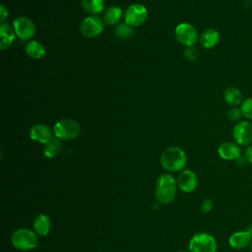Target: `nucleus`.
<instances>
[{
  "label": "nucleus",
  "instance_id": "obj_1",
  "mask_svg": "<svg viewBox=\"0 0 252 252\" xmlns=\"http://www.w3.org/2000/svg\"><path fill=\"white\" fill-rule=\"evenodd\" d=\"M177 188V182L173 175L162 173L156 181L155 197L160 204H169L174 200Z\"/></svg>",
  "mask_w": 252,
  "mask_h": 252
},
{
  "label": "nucleus",
  "instance_id": "obj_2",
  "mask_svg": "<svg viewBox=\"0 0 252 252\" xmlns=\"http://www.w3.org/2000/svg\"><path fill=\"white\" fill-rule=\"evenodd\" d=\"M187 162L185 152L179 147H169L165 149L160 156V164L168 172L181 171Z\"/></svg>",
  "mask_w": 252,
  "mask_h": 252
},
{
  "label": "nucleus",
  "instance_id": "obj_3",
  "mask_svg": "<svg viewBox=\"0 0 252 252\" xmlns=\"http://www.w3.org/2000/svg\"><path fill=\"white\" fill-rule=\"evenodd\" d=\"M11 243L18 250L29 251L38 246V236L33 230L28 227H21L12 233Z\"/></svg>",
  "mask_w": 252,
  "mask_h": 252
},
{
  "label": "nucleus",
  "instance_id": "obj_4",
  "mask_svg": "<svg viewBox=\"0 0 252 252\" xmlns=\"http://www.w3.org/2000/svg\"><path fill=\"white\" fill-rule=\"evenodd\" d=\"M53 133L56 138L63 141L73 140L77 138L81 133V126L80 124L71 118H64L58 120L54 127Z\"/></svg>",
  "mask_w": 252,
  "mask_h": 252
},
{
  "label": "nucleus",
  "instance_id": "obj_5",
  "mask_svg": "<svg viewBox=\"0 0 252 252\" xmlns=\"http://www.w3.org/2000/svg\"><path fill=\"white\" fill-rule=\"evenodd\" d=\"M189 252H216L218 243L216 238L208 232H198L189 241Z\"/></svg>",
  "mask_w": 252,
  "mask_h": 252
},
{
  "label": "nucleus",
  "instance_id": "obj_6",
  "mask_svg": "<svg viewBox=\"0 0 252 252\" xmlns=\"http://www.w3.org/2000/svg\"><path fill=\"white\" fill-rule=\"evenodd\" d=\"M175 37L177 41L187 47L194 46L199 39L196 28L189 23H181L175 28Z\"/></svg>",
  "mask_w": 252,
  "mask_h": 252
},
{
  "label": "nucleus",
  "instance_id": "obj_7",
  "mask_svg": "<svg viewBox=\"0 0 252 252\" xmlns=\"http://www.w3.org/2000/svg\"><path fill=\"white\" fill-rule=\"evenodd\" d=\"M147 18L148 10L144 5L140 3H134L129 5L124 13L125 23H127L129 26L133 28L139 27L142 24H144Z\"/></svg>",
  "mask_w": 252,
  "mask_h": 252
},
{
  "label": "nucleus",
  "instance_id": "obj_8",
  "mask_svg": "<svg viewBox=\"0 0 252 252\" xmlns=\"http://www.w3.org/2000/svg\"><path fill=\"white\" fill-rule=\"evenodd\" d=\"M103 31V21L97 17L91 15L85 18L80 24V32L87 38H94L99 35Z\"/></svg>",
  "mask_w": 252,
  "mask_h": 252
},
{
  "label": "nucleus",
  "instance_id": "obj_9",
  "mask_svg": "<svg viewBox=\"0 0 252 252\" xmlns=\"http://www.w3.org/2000/svg\"><path fill=\"white\" fill-rule=\"evenodd\" d=\"M13 29L16 35L22 40H28L32 38L35 32L34 23L28 17L21 16L14 20Z\"/></svg>",
  "mask_w": 252,
  "mask_h": 252
},
{
  "label": "nucleus",
  "instance_id": "obj_10",
  "mask_svg": "<svg viewBox=\"0 0 252 252\" xmlns=\"http://www.w3.org/2000/svg\"><path fill=\"white\" fill-rule=\"evenodd\" d=\"M232 138L238 146H249L252 142V124L248 121H238L232 130Z\"/></svg>",
  "mask_w": 252,
  "mask_h": 252
},
{
  "label": "nucleus",
  "instance_id": "obj_11",
  "mask_svg": "<svg viewBox=\"0 0 252 252\" xmlns=\"http://www.w3.org/2000/svg\"><path fill=\"white\" fill-rule=\"evenodd\" d=\"M177 187L184 193H191L196 190L198 186V177L196 173L190 169L180 171L176 178Z\"/></svg>",
  "mask_w": 252,
  "mask_h": 252
},
{
  "label": "nucleus",
  "instance_id": "obj_12",
  "mask_svg": "<svg viewBox=\"0 0 252 252\" xmlns=\"http://www.w3.org/2000/svg\"><path fill=\"white\" fill-rule=\"evenodd\" d=\"M53 135L54 133L45 124L37 123L32 126V128L30 129V138L32 141L43 145L49 143L54 138Z\"/></svg>",
  "mask_w": 252,
  "mask_h": 252
},
{
  "label": "nucleus",
  "instance_id": "obj_13",
  "mask_svg": "<svg viewBox=\"0 0 252 252\" xmlns=\"http://www.w3.org/2000/svg\"><path fill=\"white\" fill-rule=\"evenodd\" d=\"M252 234L246 230H238L231 233L228 237V244L232 249L241 250L251 244Z\"/></svg>",
  "mask_w": 252,
  "mask_h": 252
},
{
  "label": "nucleus",
  "instance_id": "obj_14",
  "mask_svg": "<svg viewBox=\"0 0 252 252\" xmlns=\"http://www.w3.org/2000/svg\"><path fill=\"white\" fill-rule=\"evenodd\" d=\"M218 154L224 160H236L241 156V150L236 143L223 142L219 146Z\"/></svg>",
  "mask_w": 252,
  "mask_h": 252
},
{
  "label": "nucleus",
  "instance_id": "obj_15",
  "mask_svg": "<svg viewBox=\"0 0 252 252\" xmlns=\"http://www.w3.org/2000/svg\"><path fill=\"white\" fill-rule=\"evenodd\" d=\"M51 228V221L47 215L38 214L34 217L32 221V230L37 234L38 237L46 236Z\"/></svg>",
  "mask_w": 252,
  "mask_h": 252
},
{
  "label": "nucleus",
  "instance_id": "obj_16",
  "mask_svg": "<svg viewBox=\"0 0 252 252\" xmlns=\"http://www.w3.org/2000/svg\"><path fill=\"white\" fill-rule=\"evenodd\" d=\"M0 37H1V42H0V48L1 50H5L9 48L12 43L15 40L16 37V32L8 23H1L0 24Z\"/></svg>",
  "mask_w": 252,
  "mask_h": 252
},
{
  "label": "nucleus",
  "instance_id": "obj_17",
  "mask_svg": "<svg viewBox=\"0 0 252 252\" xmlns=\"http://www.w3.org/2000/svg\"><path fill=\"white\" fill-rule=\"evenodd\" d=\"M220 40V33L215 29H207L199 35V41L201 45L206 49L215 47Z\"/></svg>",
  "mask_w": 252,
  "mask_h": 252
},
{
  "label": "nucleus",
  "instance_id": "obj_18",
  "mask_svg": "<svg viewBox=\"0 0 252 252\" xmlns=\"http://www.w3.org/2000/svg\"><path fill=\"white\" fill-rule=\"evenodd\" d=\"M25 51L32 59H41L45 55V48L38 40H30L25 45Z\"/></svg>",
  "mask_w": 252,
  "mask_h": 252
},
{
  "label": "nucleus",
  "instance_id": "obj_19",
  "mask_svg": "<svg viewBox=\"0 0 252 252\" xmlns=\"http://www.w3.org/2000/svg\"><path fill=\"white\" fill-rule=\"evenodd\" d=\"M225 102L230 106H237L242 102V94L236 87H228L223 93Z\"/></svg>",
  "mask_w": 252,
  "mask_h": 252
},
{
  "label": "nucleus",
  "instance_id": "obj_20",
  "mask_svg": "<svg viewBox=\"0 0 252 252\" xmlns=\"http://www.w3.org/2000/svg\"><path fill=\"white\" fill-rule=\"evenodd\" d=\"M122 17V10L118 6H110L103 15V23L108 26L117 24Z\"/></svg>",
  "mask_w": 252,
  "mask_h": 252
},
{
  "label": "nucleus",
  "instance_id": "obj_21",
  "mask_svg": "<svg viewBox=\"0 0 252 252\" xmlns=\"http://www.w3.org/2000/svg\"><path fill=\"white\" fill-rule=\"evenodd\" d=\"M84 10L94 16L101 13L104 8V0H81Z\"/></svg>",
  "mask_w": 252,
  "mask_h": 252
},
{
  "label": "nucleus",
  "instance_id": "obj_22",
  "mask_svg": "<svg viewBox=\"0 0 252 252\" xmlns=\"http://www.w3.org/2000/svg\"><path fill=\"white\" fill-rule=\"evenodd\" d=\"M61 151V140L53 138L49 143L43 146V156L47 158H55Z\"/></svg>",
  "mask_w": 252,
  "mask_h": 252
},
{
  "label": "nucleus",
  "instance_id": "obj_23",
  "mask_svg": "<svg viewBox=\"0 0 252 252\" xmlns=\"http://www.w3.org/2000/svg\"><path fill=\"white\" fill-rule=\"evenodd\" d=\"M114 32L117 37L121 39H128L134 34V29L127 23H120L116 26Z\"/></svg>",
  "mask_w": 252,
  "mask_h": 252
},
{
  "label": "nucleus",
  "instance_id": "obj_24",
  "mask_svg": "<svg viewBox=\"0 0 252 252\" xmlns=\"http://www.w3.org/2000/svg\"><path fill=\"white\" fill-rule=\"evenodd\" d=\"M240 110L242 116L249 120H252V97H247L242 100L240 104Z\"/></svg>",
  "mask_w": 252,
  "mask_h": 252
},
{
  "label": "nucleus",
  "instance_id": "obj_25",
  "mask_svg": "<svg viewBox=\"0 0 252 252\" xmlns=\"http://www.w3.org/2000/svg\"><path fill=\"white\" fill-rule=\"evenodd\" d=\"M241 116H242V113H241L240 107H237V106H231L226 112V117L231 122H238Z\"/></svg>",
  "mask_w": 252,
  "mask_h": 252
},
{
  "label": "nucleus",
  "instance_id": "obj_26",
  "mask_svg": "<svg viewBox=\"0 0 252 252\" xmlns=\"http://www.w3.org/2000/svg\"><path fill=\"white\" fill-rule=\"evenodd\" d=\"M184 56L185 58L190 61V62H194L197 60L198 58V51L197 49L194 47V46H190V47H187L184 51Z\"/></svg>",
  "mask_w": 252,
  "mask_h": 252
},
{
  "label": "nucleus",
  "instance_id": "obj_27",
  "mask_svg": "<svg viewBox=\"0 0 252 252\" xmlns=\"http://www.w3.org/2000/svg\"><path fill=\"white\" fill-rule=\"evenodd\" d=\"M214 207V203L211 199H205L202 201L201 203V206H200V209H201V212L204 213V214H208L212 211Z\"/></svg>",
  "mask_w": 252,
  "mask_h": 252
},
{
  "label": "nucleus",
  "instance_id": "obj_28",
  "mask_svg": "<svg viewBox=\"0 0 252 252\" xmlns=\"http://www.w3.org/2000/svg\"><path fill=\"white\" fill-rule=\"evenodd\" d=\"M244 157L248 163L252 164V145H249L244 150Z\"/></svg>",
  "mask_w": 252,
  "mask_h": 252
},
{
  "label": "nucleus",
  "instance_id": "obj_29",
  "mask_svg": "<svg viewBox=\"0 0 252 252\" xmlns=\"http://www.w3.org/2000/svg\"><path fill=\"white\" fill-rule=\"evenodd\" d=\"M7 17H8V10L3 4H1V6H0V22L4 23L5 20L7 19Z\"/></svg>",
  "mask_w": 252,
  "mask_h": 252
},
{
  "label": "nucleus",
  "instance_id": "obj_30",
  "mask_svg": "<svg viewBox=\"0 0 252 252\" xmlns=\"http://www.w3.org/2000/svg\"><path fill=\"white\" fill-rule=\"evenodd\" d=\"M236 163H237V165H239V166H245V164L247 163V160H246V158H245V157L243 156H240L236 160Z\"/></svg>",
  "mask_w": 252,
  "mask_h": 252
},
{
  "label": "nucleus",
  "instance_id": "obj_31",
  "mask_svg": "<svg viewBox=\"0 0 252 252\" xmlns=\"http://www.w3.org/2000/svg\"><path fill=\"white\" fill-rule=\"evenodd\" d=\"M247 230L252 234V224H251V225H249V226L247 227Z\"/></svg>",
  "mask_w": 252,
  "mask_h": 252
},
{
  "label": "nucleus",
  "instance_id": "obj_32",
  "mask_svg": "<svg viewBox=\"0 0 252 252\" xmlns=\"http://www.w3.org/2000/svg\"><path fill=\"white\" fill-rule=\"evenodd\" d=\"M249 246H250V251H251V252H252V241H251V244H250V245H249Z\"/></svg>",
  "mask_w": 252,
  "mask_h": 252
},
{
  "label": "nucleus",
  "instance_id": "obj_33",
  "mask_svg": "<svg viewBox=\"0 0 252 252\" xmlns=\"http://www.w3.org/2000/svg\"><path fill=\"white\" fill-rule=\"evenodd\" d=\"M178 252H188V251H184V250H181V251H178Z\"/></svg>",
  "mask_w": 252,
  "mask_h": 252
}]
</instances>
